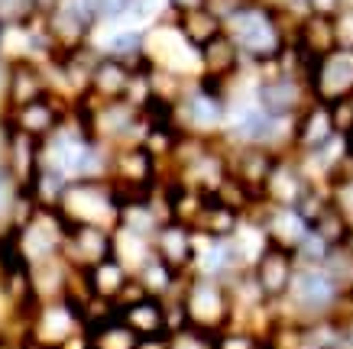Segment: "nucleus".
<instances>
[{
    "label": "nucleus",
    "mask_w": 353,
    "mask_h": 349,
    "mask_svg": "<svg viewBox=\"0 0 353 349\" xmlns=\"http://www.w3.org/2000/svg\"><path fill=\"white\" fill-rule=\"evenodd\" d=\"M350 295H353V285H350Z\"/></svg>",
    "instance_id": "45"
},
{
    "label": "nucleus",
    "mask_w": 353,
    "mask_h": 349,
    "mask_svg": "<svg viewBox=\"0 0 353 349\" xmlns=\"http://www.w3.org/2000/svg\"><path fill=\"white\" fill-rule=\"evenodd\" d=\"M179 301H182L188 327H198L204 333H221L234 324V297H230L227 282L221 278L185 275Z\"/></svg>",
    "instance_id": "3"
},
{
    "label": "nucleus",
    "mask_w": 353,
    "mask_h": 349,
    "mask_svg": "<svg viewBox=\"0 0 353 349\" xmlns=\"http://www.w3.org/2000/svg\"><path fill=\"white\" fill-rule=\"evenodd\" d=\"M331 249H337V246H327L318 233L311 230L308 236H305V243L295 249V255H299V265H324V259L331 255Z\"/></svg>",
    "instance_id": "33"
},
{
    "label": "nucleus",
    "mask_w": 353,
    "mask_h": 349,
    "mask_svg": "<svg viewBox=\"0 0 353 349\" xmlns=\"http://www.w3.org/2000/svg\"><path fill=\"white\" fill-rule=\"evenodd\" d=\"M68 114H72V104L59 94L39 97V101L23 104V107H17V110H3V116L10 120L13 127L32 139H49L55 129L68 120Z\"/></svg>",
    "instance_id": "10"
},
{
    "label": "nucleus",
    "mask_w": 353,
    "mask_h": 349,
    "mask_svg": "<svg viewBox=\"0 0 353 349\" xmlns=\"http://www.w3.org/2000/svg\"><path fill=\"white\" fill-rule=\"evenodd\" d=\"M81 333H85V320L78 314V307L72 301H65V297H55V301H39L36 304V310L26 320L23 337H32L39 343H49V346H68Z\"/></svg>",
    "instance_id": "7"
},
{
    "label": "nucleus",
    "mask_w": 353,
    "mask_h": 349,
    "mask_svg": "<svg viewBox=\"0 0 353 349\" xmlns=\"http://www.w3.org/2000/svg\"><path fill=\"white\" fill-rule=\"evenodd\" d=\"M85 272H88V282H91V291H94L97 297H104V301H114V304H117V297L123 295L127 282L133 278V272L120 262L117 255H110V259L97 262L94 268H85Z\"/></svg>",
    "instance_id": "25"
},
{
    "label": "nucleus",
    "mask_w": 353,
    "mask_h": 349,
    "mask_svg": "<svg viewBox=\"0 0 353 349\" xmlns=\"http://www.w3.org/2000/svg\"><path fill=\"white\" fill-rule=\"evenodd\" d=\"M347 3H353V0H347Z\"/></svg>",
    "instance_id": "46"
},
{
    "label": "nucleus",
    "mask_w": 353,
    "mask_h": 349,
    "mask_svg": "<svg viewBox=\"0 0 353 349\" xmlns=\"http://www.w3.org/2000/svg\"><path fill=\"white\" fill-rule=\"evenodd\" d=\"M236 272H243V265L236 259L234 240L230 236H204V233H198V253H194V265L188 275H208L227 282Z\"/></svg>",
    "instance_id": "18"
},
{
    "label": "nucleus",
    "mask_w": 353,
    "mask_h": 349,
    "mask_svg": "<svg viewBox=\"0 0 353 349\" xmlns=\"http://www.w3.org/2000/svg\"><path fill=\"white\" fill-rule=\"evenodd\" d=\"M243 68H246V59L236 49L234 39L227 36V30L201 49V78H208V81H217V85L230 87V81L240 78Z\"/></svg>",
    "instance_id": "21"
},
{
    "label": "nucleus",
    "mask_w": 353,
    "mask_h": 349,
    "mask_svg": "<svg viewBox=\"0 0 353 349\" xmlns=\"http://www.w3.org/2000/svg\"><path fill=\"white\" fill-rule=\"evenodd\" d=\"M350 139H353V133H350Z\"/></svg>",
    "instance_id": "47"
},
{
    "label": "nucleus",
    "mask_w": 353,
    "mask_h": 349,
    "mask_svg": "<svg viewBox=\"0 0 353 349\" xmlns=\"http://www.w3.org/2000/svg\"><path fill=\"white\" fill-rule=\"evenodd\" d=\"M331 120H334V129L341 136H350L353 133V94H343L337 101H331Z\"/></svg>",
    "instance_id": "35"
},
{
    "label": "nucleus",
    "mask_w": 353,
    "mask_h": 349,
    "mask_svg": "<svg viewBox=\"0 0 353 349\" xmlns=\"http://www.w3.org/2000/svg\"><path fill=\"white\" fill-rule=\"evenodd\" d=\"M62 255L75 268H94L114 255V230L108 226H88V223H72L65 233Z\"/></svg>",
    "instance_id": "12"
},
{
    "label": "nucleus",
    "mask_w": 353,
    "mask_h": 349,
    "mask_svg": "<svg viewBox=\"0 0 353 349\" xmlns=\"http://www.w3.org/2000/svg\"><path fill=\"white\" fill-rule=\"evenodd\" d=\"M52 94V85H49V72H46L43 62H10L7 72H3V81H0V101H3V110H17L23 104H32L39 97Z\"/></svg>",
    "instance_id": "9"
},
{
    "label": "nucleus",
    "mask_w": 353,
    "mask_h": 349,
    "mask_svg": "<svg viewBox=\"0 0 353 349\" xmlns=\"http://www.w3.org/2000/svg\"><path fill=\"white\" fill-rule=\"evenodd\" d=\"M334 32H337V45L341 49H353V3H347L334 17Z\"/></svg>",
    "instance_id": "37"
},
{
    "label": "nucleus",
    "mask_w": 353,
    "mask_h": 349,
    "mask_svg": "<svg viewBox=\"0 0 353 349\" xmlns=\"http://www.w3.org/2000/svg\"><path fill=\"white\" fill-rule=\"evenodd\" d=\"M137 68L123 59H114V55H101L91 72V85H88V97L97 101V104H108V101H123L130 91V81H133Z\"/></svg>",
    "instance_id": "20"
},
{
    "label": "nucleus",
    "mask_w": 353,
    "mask_h": 349,
    "mask_svg": "<svg viewBox=\"0 0 353 349\" xmlns=\"http://www.w3.org/2000/svg\"><path fill=\"white\" fill-rule=\"evenodd\" d=\"M152 249L175 272L188 275L194 265V253H198V230L182 220H165L152 236Z\"/></svg>",
    "instance_id": "15"
},
{
    "label": "nucleus",
    "mask_w": 353,
    "mask_h": 349,
    "mask_svg": "<svg viewBox=\"0 0 353 349\" xmlns=\"http://www.w3.org/2000/svg\"><path fill=\"white\" fill-rule=\"evenodd\" d=\"M227 94H230V87L208 81V78L188 81L185 94L175 104L179 129L188 136L221 139L227 129Z\"/></svg>",
    "instance_id": "2"
},
{
    "label": "nucleus",
    "mask_w": 353,
    "mask_h": 349,
    "mask_svg": "<svg viewBox=\"0 0 353 349\" xmlns=\"http://www.w3.org/2000/svg\"><path fill=\"white\" fill-rule=\"evenodd\" d=\"M256 101L272 116H299L314 101L305 78L289 72H279L276 65H259Z\"/></svg>",
    "instance_id": "6"
},
{
    "label": "nucleus",
    "mask_w": 353,
    "mask_h": 349,
    "mask_svg": "<svg viewBox=\"0 0 353 349\" xmlns=\"http://www.w3.org/2000/svg\"><path fill=\"white\" fill-rule=\"evenodd\" d=\"M350 142H353V139H350Z\"/></svg>",
    "instance_id": "48"
},
{
    "label": "nucleus",
    "mask_w": 353,
    "mask_h": 349,
    "mask_svg": "<svg viewBox=\"0 0 353 349\" xmlns=\"http://www.w3.org/2000/svg\"><path fill=\"white\" fill-rule=\"evenodd\" d=\"M13 204H17V181L10 178V171H7L3 159H0V226L10 223Z\"/></svg>",
    "instance_id": "36"
},
{
    "label": "nucleus",
    "mask_w": 353,
    "mask_h": 349,
    "mask_svg": "<svg viewBox=\"0 0 353 349\" xmlns=\"http://www.w3.org/2000/svg\"><path fill=\"white\" fill-rule=\"evenodd\" d=\"M20 349H65V346H49V343H39V339H32V337H23Z\"/></svg>",
    "instance_id": "42"
},
{
    "label": "nucleus",
    "mask_w": 353,
    "mask_h": 349,
    "mask_svg": "<svg viewBox=\"0 0 353 349\" xmlns=\"http://www.w3.org/2000/svg\"><path fill=\"white\" fill-rule=\"evenodd\" d=\"M114 255H117L120 262L127 265L130 272H139V268H143V265H146L152 255H156V249H152V240H150V236L117 226V230H114Z\"/></svg>",
    "instance_id": "29"
},
{
    "label": "nucleus",
    "mask_w": 353,
    "mask_h": 349,
    "mask_svg": "<svg viewBox=\"0 0 353 349\" xmlns=\"http://www.w3.org/2000/svg\"><path fill=\"white\" fill-rule=\"evenodd\" d=\"M337 136L331 120V107L327 101H311L299 116H295V136H292V152L295 156H305V152H318L321 146H327L331 139Z\"/></svg>",
    "instance_id": "17"
},
{
    "label": "nucleus",
    "mask_w": 353,
    "mask_h": 349,
    "mask_svg": "<svg viewBox=\"0 0 353 349\" xmlns=\"http://www.w3.org/2000/svg\"><path fill=\"white\" fill-rule=\"evenodd\" d=\"M331 201H334V207L353 223V171H347L343 178H337L331 184Z\"/></svg>",
    "instance_id": "34"
},
{
    "label": "nucleus",
    "mask_w": 353,
    "mask_h": 349,
    "mask_svg": "<svg viewBox=\"0 0 353 349\" xmlns=\"http://www.w3.org/2000/svg\"><path fill=\"white\" fill-rule=\"evenodd\" d=\"M162 349H217V333H204L198 327H182L162 343Z\"/></svg>",
    "instance_id": "31"
},
{
    "label": "nucleus",
    "mask_w": 353,
    "mask_h": 349,
    "mask_svg": "<svg viewBox=\"0 0 353 349\" xmlns=\"http://www.w3.org/2000/svg\"><path fill=\"white\" fill-rule=\"evenodd\" d=\"M88 337V349H143V339L123 324V317H110L104 324L85 330Z\"/></svg>",
    "instance_id": "27"
},
{
    "label": "nucleus",
    "mask_w": 353,
    "mask_h": 349,
    "mask_svg": "<svg viewBox=\"0 0 353 349\" xmlns=\"http://www.w3.org/2000/svg\"><path fill=\"white\" fill-rule=\"evenodd\" d=\"M343 249L353 255V226H350V233H347V243H343Z\"/></svg>",
    "instance_id": "44"
},
{
    "label": "nucleus",
    "mask_w": 353,
    "mask_h": 349,
    "mask_svg": "<svg viewBox=\"0 0 353 349\" xmlns=\"http://www.w3.org/2000/svg\"><path fill=\"white\" fill-rule=\"evenodd\" d=\"M253 278H256V285L263 288V295H266L269 304H282L292 291V282H295V272H299V255L285 249V246H276L269 243L263 249L256 262H253Z\"/></svg>",
    "instance_id": "8"
},
{
    "label": "nucleus",
    "mask_w": 353,
    "mask_h": 349,
    "mask_svg": "<svg viewBox=\"0 0 353 349\" xmlns=\"http://www.w3.org/2000/svg\"><path fill=\"white\" fill-rule=\"evenodd\" d=\"M308 87L311 97L327 104L343 94H353V49H334L324 59H318L311 68Z\"/></svg>",
    "instance_id": "11"
},
{
    "label": "nucleus",
    "mask_w": 353,
    "mask_h": 349,
    "mask_svg": "<svg viewBox=\"0 0 353 349\" xmlns=\"http://www.w3.org/2000/svg\"><path fill=\"white\" fill-rule=\"evenodd\" d=\"M72 272H75V265H68L65 255H55V259L36 262L32 265V291H36V297H39V301L65 297L68 282H72Z\"/></svg>",
    "instance_id": "23"
},
{
    "label": "nucleus",
    "mask_w": 353,
    "mask_h": 349,
    "mask_svg": "<svg viewBox=\"0 0 353 349\" xmlns=\"http://www.w3.org/2000/svg\"><path fill=\"white\" fill-rule=\"evenodd\" d=\"M217 349H266V337L253 333L250 327H236V324H230L227 330L217 333Z\"/></svg>",
    "instance_id": "32"
},
{
    "label": "nucleus",
    "mask_w": 353,
    "mask_h": 349,
    "mask_svg": "<svg viewBox=\"0 0 353 349\" xmlns=\"http://www.w3.org/2000/svg\"><path fill=\"white\" fill-rule=\"evenodd\" d=\"M227 36L236 43L250 65H269L285 52L292 43L295 23L285 20V13L276 10L266 0H246L243 7L224 23Z\"/></svg>",
    "instance_id": "1"
},
{
    "label": "nucleus",
    "mask_w": 353,
    "mask_h": 349,
    "mask_svg": "<svg viewBox=\"0 0 353 349\" xmlns=\"http://www.w3.org/2000/svg\"><path fill=\"white\" fill-rule=\"evenodd\" d=\"M279 152L266 146H230L227 142V162H230V175L236 181H243L250 191H256L263 198V184H266L269 171L276 165Z\"/></svg>",
    "instance_id": "19"
},
{
    "label": "nucleus",
    "mask_w": 353,
    "mask_h": 349,
    "mask_svg": "<svg viewBox=\"0 0 353 349\" xmlns=\"http://www.w3.org/2000/svg\"><path fill=\"white\" fill-rule=\"evenodd\" d=\"M68 226H72V223H68V217H65L59 207L36 204L30 211V217L17 226V233H20V249H23V255H26V262L36 265V262H46V259L62 255Z\"/></svg>",
    "instance_id": "5"
},
{
    "label": "nucleus",
    "mask_w": 353,
    "mask_h": 349,
    "mask_svg": "<svg viewBox=\"0 0 353 349\" xmlns=\"http://www.w3.org/2000/svg\"><path fill=\"white\" fill-rule=\"evenodd\" d=\"M94 3L97 13H101V23H123L133 0H94Z\"/></svg>",
    "instance_id": "38"
},
{
    "label": "nucleus",
    "mask_w": 353,
    "mask_h": 349,
    "mask_svg": "<svg viewBox=\"0 0 353 349\" xmlns=\"http://www.w3.org/2000/svg\"><path fill=\"white\" fill-rule=\"evenodd\" d=\"M301 7H305V13H311V17H327V20H334V17L347 7V0H301Z\"/></svg>",
    "instance_id": "39"
},
{
    "label": "nucleus",
    "mask_w": 353,
    "mask_h": 349,
    "mask_svg": "<svg viewBox=\"0 0 353 349\" xmlns=\"http://www.w3.org/2000/svg\"><path fill=\"white\" fill-rule=\"evenodd\" d=\"M246 213L234 211L230 204H224L221 198H214V194H208V204H204L201 217H198V223H194V230L204 233V236H234L236 226L243 223Z\"/></svg>",
    "instance_id": "26"
},
{
    "label": "nucleus",
    "mask_w": 353,
    "mask_h": 349,
    "mask_svg": "<svg viewBox=\"0 0 353 349\" xmlns=\"http://www.w3.org/2000/svg\"><path fill=\"white\" fill-rule=\"evenodd\" d=\"M59 211L68 217V223H88V226H108L117 230L120 223V194L110 178H81L68 181Z\"/></svg>",
    "instance_id": "4"
},
{
    "label": "nucleus",
    "mask_w": 353,
    "mask_h": 349,
    "mask_svg": "<svg viewBox=\"0 0 353 349\" xmlns=\"http://www.w3.org/2000/svg\"><path fill=\"white\" fill-rule=\"evenodd\" d=\"M350 226H353V223L347 220V217H343L334 204L321 213V217H318V220L311 223V230L318 233L327 246H343V243H347V233H350Z\"/></svg>",
    "instance_id": "30"
},
{
    "label": "nucleus",
    "mask_w": 353,
    "mask_h": 349,
    "mask_svg": "<svg viewBox=\"0 0 353 349\" xmlns=\"http://www.w3.org/2000/svg\"><path fill=\"white\" fill-rule=\"evenodd\" d=\"M169 3H172V17H175V13L198 10V7H208V0H169Z\"/></svg>",
    "instance_id": "41"
},
{
    "label": "nucleus",
    "mask_w": 353,
    "mask_h": 349,
    "mask_svg": "<svg viewBox=\"0 0 353 349\" xmlns=\"http://www.w3.org/2000/svg\"><path fill=\"white\" fill-rule=\"evenodd\" d=\"M120 317L143 343H165L172 337V324H169V304L165 297L146 295L143 301L130 307H120Z\"/></svg>",
    "instance_id": "16"
},
{
    "label": "nucleus",
    "mask_w": 353,
    "mask_h": 349,
    "mask_svg": "<svg viewBox=\"0 0 353 349\" xmlns=\"http://www.w3.org/2000/svg\"><path fill=\"white\" fill-rule=\"evenodd\" d=\"M292 43L299 45L305 55H311V59H324L327 52L341 49V45H337V32H334V20H327V17H311V13L295 23Z\"/></svg>",
    "instance_id": "22"
},
{
    "label": "nucleus",
    "mask_w": 353,
    "mask_h": 349,
    "mask_svg": "<svg viewBox=\"0 0 353 349\" xmlns=\"http://www.w3.org/2000/svg\"><path fill=\"white\" fill-rule=\"evenodd\" d=\"M172 20H175L179 32H182L198 52H201L211 39H217V36L224 32V20H221L217 13H211L208 7H198V10H188V13H175Z\"/></svg>",
    "instance_id": "24"
},
{
    "label": "nucleus",
    "mask_w": 353,
    "mask_h": 349,
    "mask_svg": "<svg viewBox=\"0 0 353 349\" xmlns=\"http://www.w3.org/2000/svg\"><path fill=\"white\" fill-rule=\"evenodd\" d=\"M246 217H256V220L263 223L269 243L285 246V249H292V253L305 243V236L311 233V223L299 213V207H272V204L259 201Z\"/></svg>",
    "instance_id": "14"
},
{
    "label": "nucleus",
    "mask_w": 353,
    "mask_h": 349,
    "mask_svg": "<svg viewBox=\"0 0 353 349\" xmlns=\"http://www.w3.org/2000/svg\"><path fill=\"white\" fill-rule=\"evenodd\" d=\"M133 275L139 278V285L146 288L150 295H156V297H172V295H179V288H182V282H185L182 272H175L169 262H162L159 255H152L150 262L143 265L139 272H133Z\"/></svg>",
    "instance_id": "28"
},
{
    "label": "nucleus",
    "mask_w": 353,
    "mask_h": 349,
    "mask_svg": "<svg viewBox=\"0 0 353 349\" xmlns=\"http://www.w3.org/2000/svg\"><path fill=\"white\" fill-rule=\"evenodd\" d=\"M20 339H23L20 324H13V327H0V349H20Z\"/></svg>",
    "instance_id": "40"
},
{
    "label": "nucleus",
    "mask_w": 353,
    "mask_h": 349,
    "mask_svg": "<svg viewBox=\"0 0 353 349\" xmlns=\"http://www.w3.org/2000/svg\"><path fill=\"white\" fill-rule=\"evenodd\" d=\"M311 188V178L305 175L301 162L295 152L279 156L272 171H269L266 184H263V201L272 207H295L305 198V191Z\"/></svg>",
    "instance_id": "13"
},
{
    "label": "nucleus",
    "mask_w": 353,
    "mask_h": 349,
    "mask_svg": "<svg viewBox=\"0 0 353 349\" xmlns=\"http://www.w3.org/2000/svg\"><path fill=\"white\" fill-rule=\"evenodd\" d=\"M343 320V349H353V317H341Z\"/></svg>",
    "instance_id": "43"
}]
</instances>
